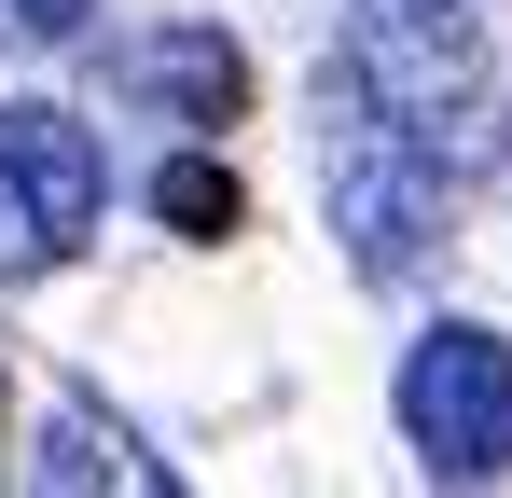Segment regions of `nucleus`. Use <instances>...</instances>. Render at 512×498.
<instances>
[{"instance_id":"obj_7","label":"nucleus","mask_w":512,"mask_h":498,"mask_svg":"<svg viewBox=\"0 0 512 498\" xmlns=\"http://www.w3.org/2000/svg\"><path fill=\"white\" fill-rule=\"evenodd\" d=\"M153 208H167L180 236H236V180H222V166H208V153H180L167 180H153Z\"/></svg>"},{"instance_id":"obj_5","label":"nucleus","mask_w":512,"mask_h":498,"mask_svg":"<svg viewBox=\"0 0 512 498\" xmlns=\"http://www.w3.org/2000/svg\"><path fill=\"white\" fill-rule=\"evenodd\" d=\"M111 83L153 97V111H180V125H236V97H250V70H236L222 28H153V42L111 56Z\"/></svg>"},{"instance_id":"obj_1","label":"nucleus","mask_w":512,"mask_h":498,"mask_svg":"<svg viewBox=\"0 0 512 498\" xmlns=\"http://www.w3.org/2000/svg\"><path fill=\"white\" fill-rule=\"evenodd\" d=\"M333 97L360 111V125H388V139H402L443 194H457V180H485V166L512 153V111H499V83L471 70L457 14H416V0H374V14L346 28Z\"/></svg>"},{"instance_id":"obj_6","label":"nucleus","mask_w":512,"mask_h":498,"mask_svg":"<svg viewBox=\"0 0 512 498\" xmlns=\"http://www.w3.org/2000/svg\"><path fill=\"white\" fill-rule=\"evenodd\" d=\"M28 485H153V471H139V443H125L97 402H56V415H42V457H28Z\"/></svg>"},{"instance_id":"obj_4","label":"nucleus","mask_w":512,"mask_h":498,"mask_svg":"<svg viewBox=\"0 0 512 498\" xmlns=\"http://www.w3.org/2000/svg\"><path fill=\"white\" fill-rule=\"evenodd\" d=\"M429 222H443V180H429L388 125L346 111V139H333V236L360 249V277H402V263L429 249Z\"/></svg>"},{"instance_id":"obj_3","label":"nucleus","mask_w":512,"mask_h":498,"mask_svg":"<svg viewBox=\"0 0 512 498\" xmlns=\"http://www.w3.org/2000/svg\"><path fill=\"white\" fill-rule=\"evenodd\" d=\"M97 194H111L97 139L70 111L14 97V111H0V277H56V263L97 236Z\"/></svg>"},{"instance_id":"obj_2","label":"nucleus","mask_w":512,"mask_h":498,"mask_svg":"<svg viewBox=\"0 0 512 498\" xmlns=\"http://www.w3.org/2000/svg\"><path fill=\"white\" fill-rule=\"evenodd\" d=\"M402 429H416V457L443 485H499L512 471V346L485 319L416 332V360H402Z\"/></svg>"},{"instance_id":"obj_9","label":"nucleus","mask_w":512,"mask_h":498,"mask_svg":"<svg viewBox=\"0 0 512 498\" xmlns=\"http://www.w3.org/2000/svg\"><path fill=\"white\" fill-rule=\"evenodd\" d=\"M416 14H471V0H416Z\"/></svg>"},{"instance_id":"obj_8","label":"nucleus","mask_w":512,"mask_h":498,"mask_svg":"<svg viewBox=\"0 0 512 498\" xmlns=\"http://www.w3.org/2000/svg\"><path fill=\"white\" fill-rule=\"evenodd\" d=\"M0 14H14V28H28V42H70V28H84L97 0H0Z\"/></svg>"}]
</instances>
